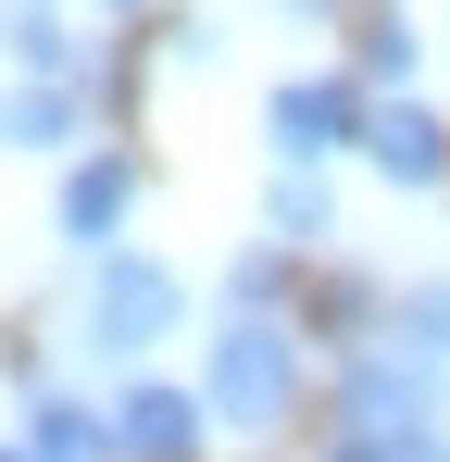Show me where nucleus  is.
<instances>
[{
	"label": "nucleus",
	"instance_id": "f257e3e1",
	"mask_svg": "<svg viewBox=\"0 0 450 462\" xmlns=\"http://www.w3.org/2000/svg\"><path fill=\"white\" fill-rule=\"evenodd\" d=\"M201 412L225 438H276L300 412V325L288 312H225L213 350H201Z\"/></svg>",
	"mask_w": 450,
	"mask_h": 462
},
{
	"label": "nucleus",
	"instance_id": "f03ea898",
	"mask_svg": "<svg viewBox=\"0 0 450 462\" xmlns=\"http://www.w3.org/2000/svg\"><path fill=\"white\" fill-rule=\"evenodd\" d=\"M175 325H188V275H175V263H150V250H100V263H88L75 337H88L100 363H150Z\"/></svg>",
	"mask_w": 450,
	"mask_h": 462
},
{
	"label": "nucleus",
	"instance_id": "7ed1b4c3",
	"mask_svg": "<svg viewBox=\"0 0 450 462\" xmlns=\"http://www.w3.org/2000/svg\"><path fill=\"white\" fill-rule=\"evenodd\" d=\"M363 76H288L276 100H263V138H276V162H300V175H325L338 151H363Z\"/></svg>",
	"mask_w": 450,
	"mask_h": 462
},
{
	"label": "nucleus",
	"instance_id": "20e7f679",
	"mask_svg": "<svg viewBox=\"0 0 450 462\" xmlns=\"http://www.w3.org/2000/svg\"><path fill=\"white\" fill-rule=\"evenodd\" d=\"M388 425H438V363H400L388 337L338 350V438H388Z\"/></svg>",
	"mask_w": 450,
	"mask_h": 462
},
{
	"label": "nucleus",
	"instance_id": "39448f33",
	"mask_svg": "<svg viewBox=\"0 0 450 462\" xmlns=\"http://www.w3.org/2000/svg\"><path fill=\"white\" fill-rule=\"evenodd\" d=\"M213 450V412H201V387H163L138 375L113 400V462H201Z\"/></svg>",
	"mask_w": 450,
	"mask_h": 462
},
{
	"label": "nucleus",
	"instance_id": "423d86ee",
	"mask_svg": "<svg viewBox=\"0 0 450 462\" xmlns=\"http://www.w3.org/2000/svg\"><path fill=\"white\" fill-rule=\"evenodd\" d=\"M126 213H138V162H126V151H75L63 162V200H51V237L100 263V250L126 237Z\"/></svg>",
	"mask_w": 450,
	"mask_h": 462
},
{
	"label": "nucleus",
	"instance_id": "0eeeda50",
	"mask_svg": "<svg viewBox=\"0 0 450 462\" xmlns=\"http://www.w3.org/2000/svg\"><path fill=\"white\" fill-rule=\"evenodd\" d=\"M363 162L388 175V188H450V125H438V100H375L363 113Z\"/></svg>",
	"mask_w": 450,
	"mask_h": 462
},
{
	"label": "nucleus",
	"instance_id": "6e6552de",
	"mask_svg": "<svg viewBox=\"0 0 450 462\" xmlns=\"http://www.w3.org/2000/svg\"><path fill=\"white\" fill-rule=\"evenodd\" d=\"M25 462H113V412H88L75 387H25Z\"/></svg>",
	"mask_w": 450,
	"mask_h": 462
},
{
	"label": "nucleus",
	"instance_id": "1a4fd4ad",
	"mask_svg": "<svg viewBox=\"0 0 450 462\" xmlns=\"http://www.w3.org/2000/svg\"><path fill=\"white\" fill-rule=\"evenodd\" d=\"M0 51H13V76H25V88H88V38H75L63 13H38V0L0 25Z\"/></svg>",
	"mask_w": 450,
	"mask_h": 462
},
{
	"label": "nucleus",
	"instance_id": "9d476101",
	"mask_svg": "<svg viewBox=\"0 0 450 462\" xmlns=\"http://www.w3.org/2000/svg\"><path fill=\"white\" fill-rule=\"evenodd\" d=\"M88 138V88H13L0 100V151H75Z\"/></svg>",
	"mask_w": 450,
	"mask_h": 462
},
{
	"label": "nucleus",
	"instance_id": "9b49d317",
	"mask_svg": "<svg viewBox=\"0 0 450 462\" xmlns=\"http://www.w3.org/2000/svg\"><path fill=\"white\" fill-rule=\"evenodd\" d=\"M375 337H388L400 363H450V275H413L400 300L375 312Z\"/></svg>",
	"mask_w": 450,
	"mask_h": 462
},
{
	"label": "nucleus",
	"instance_id": "f8f14e48",
	"mask_svg": "<svg viewBox=\"0 0 450 462\" xmlns=\"http://www.w3.org/2000/svg\"><path fill=\"white\" fill-rule=\"evenodd\" d=\"M263 226L288 237V250L338 237V188H325V175H300V162H276V188H263Z\"/></svg>",
	"mask_w": 450,
	"mask_h": 462
},
{
	"label": "nucleus",
	"instance_id": "ddd939ff",
	"mask_svg": "<svg viewBox=\"0 0 450 462\" xmlns=\"http://www.w3.org/2000/svg\"><path fill=\"white\" fill-rule=\"evenodd\" d=\"M426 63V38H413V13H363V100H400Z\"/></svg>",
	"mask_w": 450,
	"mask_h": 462
},
{
	"label": "nucleus",
	"instance_id": "4468645a",
	"mask_svg": "<svg viewBox=\"0 0 450 462\" xmlns=\"http://www.w3.org/2000/svg\"><path fill=\"white\" fill-rule=\"evenodd\" d=\"M288 300V250H238V275H225V312H276Z\"/></svg>",
	"mask_w": 450,
	"mask_h": 462
},
{
	"label": "nucleus",
	"instance_id": "2eb2a0df",
	"mask_svg": "<svg viewBox=\"0 0 450 462\" xmlns=\"http://www.w3.org/2000/svg\"><path fill=\"white\" fill-rule=\"evenodd\" d=\"M288 13H325V0H288Z\"/></svg>",
	"mask_w": 450,
	"mask_h": 462
},
{
	"label": "nucleus",
	"instance_id": "dca6fc26",
	"mask_svg": "<svg viewBox=\"0 0 450 462\" xmlns=\"http://www.w3.org/2000/svg\"><path fill=\"white\" fill-rule=\"evenodd\" d=\"M0 462H25V450H0Z\"/></svg>",
	"mask_w": 450,
	"mask_h": 462
}]
</instances>
